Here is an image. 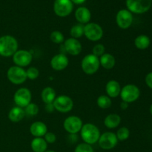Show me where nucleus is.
<instances>
[{"label":"nucleus","mask_w":152,"mask_h":152,"mask_svg":"<svg viewBox=\"0 0 152 152\" xmlns=\"http://www.w3.org/2000/svg\"><path fill=\"white\" fill-rule=\"evenodd\" d=\"M18 42L15 37L4 35L0 37V56L10 57L18 50Z\"/></svg>","instance_id":"nucleus-1"},{"label":"nucleus","mask_w":152,"mask_h":152,"mask_svg":"<svg viewBox=\"0 0 152 152\" xmlns=\"http://www.w3.org/2000/svg\"><path fill=\"white\" fill-rule=\"evenodd\" d=\"M80 135L84 142L93 145L98 142L101 134L97 126L92 123H86L83 124L80 130Z\"/></svg>","instance_id":"nucleus-2"},{"label":"nucleus","mask_w":152,"mask_h":152,"mask_svg":"<svg viewBox=\"0 0 152 152\" xmlns=\"http://www.w3.org/2000/svg\"><path fill=\"white\" fill-rule=\"evenodd\" d=\"M99 59L92 53L84 56L81 62L82 70L88 75L95 74L99 70Z\"/></svg>","instance_id":"nucleus-3"},{"label":"nucleus","mask_w":152,"mask_h":152,"mask_svg":"<svg viewBox=\"0 0 152 152\" xmlns=\"http://www.w3.org/2000/svg\"><path fill=\"white\" fill-rule=\"evenodd\" d=\"M151 4L152 0H126L127 10L137 14L147 12L151 8Z\"/></svg>","instance_id":"nucleus-4"},{"label":"nucleus","mask_w":152,"mask_h":152,"mask_svg":"<svg viewBox=\"0 0 152 152\" xmlns=\"http://www.w3.org/2000/svg\"><path fill=\"white\" fill-rule=\"evenodd\" d=\"M140 95V91L139 88L133 84H128L121 88L120 96L122 101L132 103L137 100Z\"/></svg>","instance_id":"nucleus-5"},{"label":"nucleus","mask_w":152,"mask_h":152,"mask_svg":"<svg viewBox=\"0 0 152 152\" xmlns=\"http://www.w3.org/2000/svg\"><path fill=\"white\" fill-rule=\"evenodd\" d=\"M7 77L9 81L13 84L21 85L27 80L26 71L23 68L13 65L7 70Z\"/></svg>","instance_id":"nucleus-6"},{"label":"nucleus","mask_w":152,"mask_h":152,"mask_svg":"<svg viewBox=\"0 0 152 152\" xmlns=\"http://www.w3.org/2000/svg\"><path fill=\"white\" fill-rule=\"evenodd\" d=\"M84 36L92 42L99 41L103 36V30L97 23L91 22L85 25Z\"/></svg>","instance_id":"nucleus-7"},{"label":"nucleus","mask_w":152,"mask_h":152,"mask_svg":"<svg viewBox=\"0 0 152 152\" xmlns=\"http://www.w3.org/2000/svg\"><path fill=\"white\" fill-rule=\"evenodd\" d=\"M32 95L31 91L27 88H19L14 94L13 101L16 106L20 108H25L28 105L31 103Z\"/></svg>","instance_id":"nucleus-8"},{"label":"nucleus","mask_w":152,"mask_h":152,"mask_svg":"<svg viewBox=\"0 0 152 152\" xmlns=\"http://www.w3.org/2000/svg\"><path fill=\"white\" fill-rule=\"evenodd\" d=\"M56 111L60 113H68L72 110L74 102L70 96L67 95H59L56 96L53 102Z\"/></svg>","instance_id":"nucleus-9"},{"label":"nucleus","mask_w":152,"mask_h":152,"mask_svg":"<svg viewBox=\"0 0 152 152\" xmlns=\"http://www.w3.org/2000/svg\"><path fill=\"white\" fill-rule=\"evenodd\" d=\"M74 5L71 0H55L53 10L59 17H65L71 13Z\"/></svg>","instance_id":"nucleus-10"},{"label":"nucleus","mask_w":152,"mask_h":152,"mask_svg":"<svg viewBox=\"0 0 152 152\" xmlns=\"http://www.w3.org/2000/svg\"><path fill=\"white\" fill-rule=\"evenodd\" d=\"M83 126V120L77 116H69L63 123L65 130L70 134H76L80 132Z\"/></svg>","instance_id":"nucleus-11"},{"label":"nucleus","mask_w":152,"mask_h":152,"mask_svg":"<svg viewBox=\"0 0 152 152\" xmlns=\"http://www.w3.org/2000/svg\"><path fill=\"white\" fill-rule=\"evenodd\" d=\"M117 140L116 134L111 132H107L100 135L98 140L99 147L103 150H111L117 145Z\"/></svg>","instance_id":"nucleus-12"},{"label":"nucleus","mask_w":152,"mask_h":152,"mask_svg":"<svg viewBox=\"0 0 152 152\" xmlns=\"http://www.w3.org/2000/svg\"><path fill=\"white\" fill-rule=\"evenodd\" d=\"M33 56L31 52L26 50H18L13 55V62L16 66L24 68L31 63Z\"/></svg>","instance_id":"nucleus-13"},{"label":"nucleus","mask_w":152,"mask_h":152,"mask_svg":"<svg viewBox=\"0 0 152 152\" xmlns=\"http://www.w3.org/2000/svg\"><path fill=\"white\" fill-rule=\"evenodd\" d=\"M116 22L119 28L121 29H128L130 28L133 22L132 13L126 9L119 10L116 16Z\"/></svg>","instance_id":"nucleus-14"},{"label":"nucleus","mask_w":152,"mask_h":152,"mask_svg":"<svg viewBox=\"0 0 152 152\" xmlns=\"http://www.w3.org/2000/svg\"><path fill=\"white\" fill-rule=\"evenodd\" d=\"M63 48L65 52L72 56H77L82 51V44L78 39L71 37L64 41Z\"/></svg>","instance_id":"nucleus-15"},{"label":"nucleus","mask_w":152,"mask_h":152,"mask_svg":"<svg viewBox=\"0 0 152 152\" xmlns=\"http://www.w3.org/2000/svg\"><path fill=\"white\" fill-rule=\"evenodd\" d=\"M50 64L53 70L60 71L65 69L68 67V64H69V59L65 53H58L52 57Z\"/></svg>","instance_id":"nucleus-16"},{"label":"nucleus","mask_w":152,"mask_h":152,"mask_svg":"<svg viewBox=\"0 0 152 152\" xmlns=\"http://www.w3.org/2000/svg\"><path fill=\"white\" fill-rule=\"evenodd\" d=\"M30 132L34 137H42L48 132V127L43 122H34L30 126Z\"/></svg>","instance_id":"nucleus-17"},{"label":"nucleus","mask_w":152,"mask_h":152,"mask_svg":"<svg viewBox=\"0 0 152 152\" xmlns=\"http://www.w3.org/2000/svg\"><path fill=\"white\" fill-rule=\"evenodd\" d=\"M75 18L79 23L85 25L90 22L91 18V13L87 7H80L76 10Z\"/></svg>","instance_id":"nucleus-18"},{"label":"nucleus","mask_w":152,"mask_h":152,"mask_svg":"<svg viewBox=\"0 0 152 152\" xmlns=\"http://www.w3.org/2000/svg\"><path fill=\"white\" fill-rule=\"evenodd\" d=\"M121 86L117 80H109L105 86V91L110 98H116L120 95Z\"/></svg>","instance_id":"nucleus-19"},{"label":"nucleus","mask_w":152,"mask_h":152,"mask_svg":"<svg viewBox=\"0 0 152 152\" xmlns=\"http://www.w3.org/2000/svg\"><path fill=\"white\" fill-rule=\"evenodd\" d=\"M25 116V110L19 106L12 108L8 113V119L13 123H19L23 120Z\"/></svg>","instance_id":"nucleus-20"},{"label":"nucleus","mask_w":152,"mask_h":152,"mask_svg":"<svg viewBox=\"0 0 152 152\" xmlns=\"http://www.w3.org/2000/svg\"><path fill=\"white\" fill-rule=\"evenodd\" d=\"M99 59V64L103 68L106 70L112 69L116 64V59L113 55L105 53L101 56Z\"/></svg>","instance_id":"nucleus-21"},{"label":"nucleus","mask_w":152,"mask_h":152,"mask_svg":"<svg viewBox=\"0 0 152 152\" xmlns=\"http://www.w3.org/2000/svg\"><path fill=\"white\" fill-rule=\"evenodd\" d=\"M31 149L34 152H45L47 151L48 143L42 137H34L31 142Z\"/></svg>","instance_id":"nucleus-22"},{"label":"nucleus","mask_w":152,"mask_h":152,"mask_svg":"<svg viewBox=\"0 0 152 152\" xmlns=\"http://www.w3.org/2000/svg\"><path fill=\"white\" fill-rule=\"evenodd\" d=\"M121 123V117L117 114H108L104 120V125L108 129H116Z\"/></svg>","instance_id":"nucleus-23"},{"label":"nucleus","mask_w":152,"mask_h":152,"mask_svg":"<svg viewBox=\"0 0 152 152\" xmlns=\"http://www.w3.org/2000/svg\"><path fill=\"white\" fill-rule=\"evenodd\" d=\"M41 97L45 104L53 103L56 99V91L52 87H45L41 93Z\"/></svg>","instance_id":"nucleus-24"},{"label":"nucleus","mask_w":152,"mask_h":152,"mask_svg":"<svg viewBox=\"0 0 152 152\" xmlns=\"http://www.w3.org/2000/svg\"><path fill=\"white\" fill-rule=\"evenodd\" d=\"M151 43V40L150 38L146 35L144 34H141L138 37H136L134 40V45L136 46L137 48L140 49V50H145L147 49L150 45Z\"/></svg>","instance_id":"nucleus-25"},{"label":"nucleus","mask_w":152,"mask_h":152,"mask_svg":"<svg viewBox=\"0 0 152 152\" xmlns=\"http://www.w3.org/2000/svg\"><path fill=\"white\" fill-rule=\"evenodd\" d=\"M96 104L99 108L102 109H107L111 106L112 101L108 95H100L96 99Z\"/></svg>","instance_id":"nucleus-26"},{"label":"nucleus","mask_w":152,"mask_h":152,"mask_svg":"<svg viewBox=\"0 0 152 152\" xmlns=\"http://www.w3.org/2000/svg\"><path fill=\"white\" fill-rule=\"evenodd\" d=\"M84 25L80 23L74 25L70 31V34H71V37L77 39L84 36Z\"/></svg>","instance_id":"nucleus-27"},{"label":"nucleus","mask_w":152,"mask_h":152,"mask_svg":"<svg viewBox=\"0 0 152 152\" xmlns=\"http://www.w3.org/2000/svg\"><path fill=\"white\" fill-rule=\"evenodd\" d=\"M50 39L55 44H62L65 41V37L62 32L59 31H54L50 34Z\"/></svg>","instance_id":"nucleus-28"},{"label":"nucleus","mask_w":152,"mask_h":152,"mask_svg":"<svg viewBox=\"0 0 152 152\" xmlns=\"http://www.w3.org/2000/svg\"><path fill=\"white\" fill-rule=\"evenodd\" d=\"M116 136H117L118 140L125 141L130 136V131L128 128L122 127L117 130V133H116Z\"/></svg>","instance_id":"nucleus-29"},{"label":"nucleus","mask_w":152,"mask_h":152,"mask_svg":"<svg viewBox=\"0 0 152 152\" xmlns=\"http://www.w3.org/2000/svg\"><path fill=\"white\" fill-rule=\"evenodd\" d=\"M25 114L28 116H36L39 113V106L35 103H31L25 108Z\"/></svg>","instance_id":"nucleus-30"},{"label":"nucleus","mask_w":152,"mask_h":152,"mask_svg":"<svg viewBox=\"0 0 152 152\" xmlns=\"http://www.w3.org/2000/svg\"><path fill=\"white\" fill-rule=\"evenodd\" d=\"M25 71H26L27 79H29L31 80H36L39 76V71L36 67H30Z\"/></svg>","instance_id":"nucleus-31"},{"label":"nucleus","mask_w":152,"mask_h":152,"mask_svg":"<svg viewBox=\"0 0 152 152\" xmlns=\"http://www.w3.org/2000/svg\"><path fill=\"white\" fill-rule=\"evenodd\" d=\"M74 152H94V148L91 145L83 142V143H80L77 145L74 149Z\"/></svg>","instance_id":"nucleus-32"},{"label":"nucleus","mask_w":152,"mask_h":152,"mask_svg":"<svg viewBox=\"0 0 152 152\" xmlns=\"http://www.w3.org/2000/svg\"><path fill=\"white\" fill-rule=\"evenodd\" d=\"M105 48L104 46V45L99 43V44H96L93 48V49H92V54H94V56H97L99 58L105 53Z\"/></svg>","instance_id":"nucleus-33"},{"label":"nucleus","mask_w":152,"mask_h":152,"mask_svg":"<svg viewBox=\"0 0 152 152\" xmlns=\"http://www.w3.org/2000/svg\"><path fill=\"white\" fill-rule=\"evenodd\" d=\"M44 139L48 144H53L56 141V136L53 132H47L45 134Z\"/></svg>","instance_id":"nucleus-34"},{"label":"nucleus","mask_w":152,"mask_h":152,"mask_svg":"<svg viewBox=\"0 0 152 152\" xmlns=\"http://www.w3.org/2000/svg\"><path fill=\"white\" fill-rule=\"evenodd\" d=\"M145 83H146L147 86L152 89V72L148 73L146 75L145 79Z\"/></svg>","instance_id":"nucleus-35"},{"label":"nucleus","mask_w":152,"mask_h":152,"mask_svg":"<svg viewBox=\"0 0 152 152\" xmlns=\"http://www.w3.org/2000/svg\"><path fill=\"white\" fill-rule=\"evenodd\" d=\"M45 109L49 114H51V113L54 112L56 110H55L54 105H53V103H48L45 104Z\"/></svg>","instance_id":"nucleus-36"},{"label":"nucleus","mask_w":152,"mask_h":152,"mask_svg":"<svg viewBox=\"0 0 152 152\" xmlns=\"http://www.w3.org/2000/svg\"><path fill=\"white\" fill-rule=\"evenodd\" d=\"M128 107H129V103L126 102H124V101H122L121 103H120V108H121V109L126 110L127 109Z\"/></svg>","instance_id":"nucleus-37"},{"label":"nucleus","mask_w":152,"mask_h":152,"mask_svg":"<svg viewBox=\"0 0 152 152\" xmlns=\"http://www.w3.org/2000/svg\"><path fill=\"white\" fill-rule=\"evenodd\" d=\"M72 1V3H74V4H83L84 3L86 0H71Z\"/></svg>","instance_id":"nucleus-38"},{"label":"nucleus","mask_w":152,"mask_h":152,"mask_svg":"<svg viewBox=\"0 0 152 152\" xmlns=\"http://www.w3.org/2000/svg\"><path fill=\"white\" fill-rule=\"evenodd\" d=\"M150 113H151V114L152 115V104L151 106H150Z\"/></svg>","instance_id":"nucleus-39"},{"label":"nucleus","mask_w":152,"mask_h":152,"mask_svg":"<svg viewBox=\"0 0 152 152\" xmlns=\"http://www.w3.org/2000/svg\"><path fill=\"white\" fill-rule=\"evenodd\" d=\"M45 152H56V151H52V150H47V151H45Z\"/></svg>","instance_id":"nucleus-40"}]
</instances>
